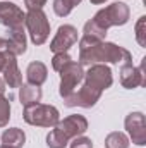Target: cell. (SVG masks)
Returning <instances> with one entry per match:
<instances>
[{
    "mask_svg": "<svg viewBox=\"0 0 146 148\" xmlns=\"http://www.w3.org/2000/svg\"><path fill=\"white\" fill-rule=\"evenodd\" d=\"M79 64L93 66V64H132V55L127 48L119 47L112 41H100L89 48L79 50Z\"/></svg>",
    "mask_w": 146,
    "mask_h": 148,
    "instance_id": "obj_1",
    "label": "cell"
},
{
    "mask_svg": "<svg viewBox=\"0 0 146 148\" xmlns=\"http://www.w3.org/2000/svg\"><path fill=\"white\" fill-rule=\"evenodd\" d=\"M23 119L29 126H40V127H55L60 121V114L57 107L46 105V103H35L29 107H24Z\"/></svg>",
    "mask_w": 146,
    "mask_h": 148,
    "instance_id": "obj_2",
    "label": "cell"
},
{
    "mask_svg": "<svg viewBox=\"0 0 146 148\" xmlns=\"http://www.w3.org/2000/svg\"><path fill=\"white\" fill-rule=\"evenodd\" d=\"M129 17H131L129 5L124 3V2H113L108 7L100 9L93 16V21L100 28L108 31V28H112V26H124V24H127Z\"/></svg>",
    "mask_w": 146,
    "mask_h": 148,
    "instance_id": "obj_3",
    "label": "cell"
},
{
    "mask_svg": "<svg viewBox=\"0 0 146 148\" xmlns=\"http://www.w3.org/2000/svg\"><path fill=\"white\" fill-rule=\"evenodd\" d=\"M24 26L35 45H43L50 36V21L43 10H28L24 16Z\"/></svg>",
    "mask_w": 146,
    "mask_h": 148,
    "instance_id": "obj_4",
    "label": "cell"
},
{
    "mask_svg": "<svg viewBox=\"0 0 146 148\" xmlns=\"http://www.w3.org/2000/svg\"><path fill=\"white\" fill-rule=\"evenodd\" d=\"M84 79V69L79 62H69L60 71V84H59V95L62 98H67L79 88V84Z\"/></svg>",
    "mask_w": 146,
    "mask_h": 148,
    "instance_id": "obj_5",
    "label": "cell"
},
{
    "mask_svg": "<svg viewBox=\"0 0 146 148\" xmlns=\"http://www.w3.org/2000/svg\"><path fill=\"white\" fill-rule=\"evenodd\" d=\"M84 84L98 90V91H105L108 90L113 83V74L107 64H93L89 66V69L84 73V79H83Z\"/></svg>",
    "mask_w": 146,
    "mask_h": 148,
    "instance_id": "obj_6",
    "label": "cell"
},
{
    "mask_svg": "<svg viewBox=\"0 0 146 148\" xmlns=\"http://www.w3.org/2000/svg\"><path fill=\"white\" fill-rule=\"evenodd\" d=\"M124 127L127 129V138L138 145L145 147L146 145V119L143 112H131L124 119Z\"/></svg>",
    "mask_w": 146,
    "mask_h": 148,
    "instance_id": "obj_7",
    "label": "cell"
},
{
    "mask_svg": "<svg viewBox=\"0 0 146 148\" xmlns=\"http://www.w3.org/2000/svg\"><path fill=\"white\" fill-rule=\"evenodd\" d=\"M102 91L88 86L83 83V86H79V90H76L72 95H69L67 98H64V105L65 107H83V109H91L96 105V102L100 100Z\"/></svg>",
    "mask_w": 146,
    "mask_h": 148,
    "instance_id": "obj_8",
    "label": "cell"
},
{
    "mask_svg": "<svg viewBox=\"0 0 146 148\" xmlns=\"http://www.w3.org/2000/svg\"><path fill=\"white\" fill-rule=\"evenodd\" d=\"M55 127L71 141L72 138L83 136V134L88 131V119H86L84 115L72 114V115H67V117H64L62 121H59Z\"/></svg>",
    "mask_w": 146,
    "mask_h": 148,
    "instance_id": "obj_9",
    "label": "cell"
},
{
    "mask_svg": "<svg viewBox=\"0 0 146 148\" xmlns=\"http://www.w3.org/2000/svg\"><path fill=\"white\" fill-rule=\"evenodd\" d=\"M77 29L74 28L72 24H62L59 26L57 33L53 40L50 41V50L53 53H59V52H67L71 47H74L77 43Z\"/></svg>",
    "mask_w": 146,
    "mask_h": 148,
    "instance_id": "obj_10",
    "label": "cell"
},
{
    "mask_svg": "<svg viewBox=\"0 0 146 148\" xmlns=\"http://www.w3.org/2000/svg\"><path fill=\"white\" fill-rule=\"evenodd\" d=\"M24 12L14 2H0V24L7 29L24 26Z\"/></svg>",
    "mask_w": 146,
    "mask_h": 148,
    "instance_id": "obj_11",
    "label": "cell"
},
{
    "mask_svg": "<svg viewBox=\"0 0 146 148\" xmlns=\"http://www.w3.org/2000/svg\"><path fill=\"white\" fill-rule=\"evenodd\" d=\"M145 59L141 62L139 67L132 66V64H124L120 67V84L127 90H134L139 86L146 84V76H145Z\"/></svg>",
    "mask_w": 146,
    "mask_h": 148,
    "instance_id": "obj_12",
    "label": "cell"
},
{
    "mask_svg": "<svg viewBox=\"0 0 146 148\" xmlns=\"http://www.w3.org/2000/svg\"><path fill=\"white\" fill-rule=\"evenodd\" d=\"M7 50L10 53H14L16 57L17 55H23L26 53V48H28V40H26V31H24V26H19V28H10L7 31Z\"/></svg>",
    "mask_w": 146,
    "mask_h": 148,
    "instance_id": "obj_13",
    "label": "cell"
},
{
    "mask_svg": "<svg viewBox=\"0 0 146 148\" xmlns=\"http://www.w3.org/2000/svg\"><path fill=\"white\" fill-rule=\"evenodd\" d=\"M41 97H43V91H41L40 86L29 84V83L19 86V102H21L23 107H29V105L40 103Z\"/></svg>",
    "mask_w": 146,
    "mask_h": 148,
    "instance_id": "obj_14",
    "label": "cell"
},
{
    "mask_svg": "<svg viewBox=\"0 0 146 148\" xmlns=\"http://www.w3.org/2000/svg\"><path fill=\"white\" fill-rule=\"evenodd\" d=\"M46 76H48V69L43 62L40 60H33L29 62V66L26 67V77H28V83L29 84H35V86H41L45 81H46Z\"/></svg>",
    "mask_w": 146,
    "mask_h": 148,
    "instance_id": "obj_15",
    "label": "cell"
},
{
    "mask_svg": "<svg viewBox=\"0 0 146 148\" xmlns=\"http://www.w3.org/2000/svg\"><path fill=\"white\" fill-rule=\"evenodd\" d=\"M3 73V83L9 86V88H19L23 84V74L17 67V60H16V55L9 60V64L5 66V69L2 71Z\"/></svg>",
    "mask_w": 146,
    "mask_h": 148,
    "instance_id": "obj_16",
    "label": "cell"
},
{
    "mask_svg": "<svg viewBox=\"0 0 146 148\" xmlns=\"http://www.w3.org/2000/svg\"><path fill=\"white\" fill-rule=\"evenodd\" d=\"M2 145H7L10 148H23L26 143V133L19 127H9L2 133Z\"/></svg>",
    "mask_w": 146,
    "mask_h": 148,
    "instance_id": "obj_17",
    "label": "cell"
},
{
    "mask_svg": "<svg viewBox=\"0 0 146 148\" xmlns=\"http://www.w3.org/2000/svg\"><path fill=\"white\" fill-rule=\"evenodd\" d=\"M105 148H129V138L122 131H113L105 138Z\"/></svg>",
    "mask_w": 146,
    "mask_h": 148,
    "instance_id": "obj_18",
    "label": "cell"
},
{
    "mask_svg": "<svg viewBox=\"0 0 146 148\" xmlns=\"http://www.w3.org/2000/svg\"><path fill=\"white\" fill-rule=\"evenodd\" d=\"M83 0H53V12L59 17H65L72 12L76 5H79Z\"/></svg>",
    "mask_w": 146,
    "mask_h": 148,
    "instance_id": "obj_19",
    "label": "cell"
},
{
    "mask_svg": "<svg viewBox=\"0 0 146 148\" xmlns=\"http://www.w3.org/2000/svg\"><path fill=\"white\" fill-rule=\"evenodd\" d=\"M69 145V140L57 129L53 127L48 134H46V147L48 148H65Z\"/></svg>",
    "mask_w": 146,
    "mask_h": 148,
    "instance_id": "obj_20",
    "label": "cell"
},
{
    "mask_svg": "<svg viewBox=\"0 0 146 148\" xmlns=\"http://www.w3.org/2000/svg\"><path fill=\"white\" fill-rule=\"evenodd\" d=\"M83 35H84V36L96 38V40H100V41H105V38H107V29L100 28L93 19H89V21L84 24V28H83Z\"/></svg>",
    "mask_w": 146,
    "mask_h": 148,
    "instance_id": "obj_21",
    "label": "cell"
},
{
    "mask_svg": "<svg viewBox=\"0 0 146 148\" xmlns=\"http://www.w3.org/2000/svg\"><path fill=\"white\" fill-rule=\"evenodd\" d=\"M69 62H72V57L69 55V52H59V53H53L52 57V67L57 73H60Z\"/></svg>",
    "mask_w": 146,
    "mask_h": 148,
    "instance_id": "obj_22",
    "label": "cell"
},
{
    "mask_svg": "<svg viewBox=\"0 0 146 148\" xmlns=\"http://www.w3.org/2000/svg\"><path fill=\"white\" fill-rule=\"evenodd\" d=\"M10 121V102L3 95H0V127H5Z\"/></svg>",
    "mask_w": 146,
    "mask_h": 148,
    "instance_id": "obj_23",
    "label": "cell"
},
{
    "mask_svg": "<svg viewBox=\"0 0 146 148\" xmlns=\"http://www.w3.org/2000/svg\"><path fill=\"white\" fill-rule=\"evenodd\" d=\"M136 41L139 47H146V16H141L136 23Z\"/></svg>",
    "mask_w": 146,
    "mask_h": 148,
    "instance_id": "obj_24",
    "label": "cell"
},
{
    "mask_svg": "<svg viewBox=\"0 0 146 148\" xmlns=\"http://www.w3.org/2000/svg\"><path fill=\"white\" fill-rule=\"evenodd\" d=\"M69 148H93V141L89 138L83 136H76L69 141Z\"/></svg>",
    "mask_w": 146,
    "mask_h": 148,
    "instance_id": "obj_25",
    "label": "cell"
},
{
    "mask_svg": "<svg viewBox=\"0 0 146 148\" xmlns=\"http://www.w3.org/2000/svg\"><path fill=\"white\" fill-rule=\"evenodd\" d=\"M46 0H24V5L28 10H43Z\"/></svg>",
    "mask_w": 146,
    "mask_h": 148,
    "instance_id": "obj_26",
    "label": "cell"
},
{
    "mask_svg": "<svg viewBox=\"0 0 146 148\" xmlns=\"http://www.w3.org/2000/svg\"><path fill=\"white\" fill-rule=\"evenodd\" d=\"M14 57V53H10L9 50H0V73L5 69V66L9 64V60Z\"/></svg>",
    "mask_w": 146,
    "mask_h": 148,
    "instance_id": "obj_27",
    "label": "cell"
},
{
    "mask_svg": "<svg viewBox=\"0 0 146 148\" xmlns=\"http://www.w3.org/2000/svg\"><path fill=\"white\" fill-rule=\"evenodd\" d=\"M5 93V83H3V79L0 77V95H3Z\"/></svg>",
    "mask_w": 146,
    "mask_h": 148,
    "instance_id": "obj_28",
    "label": "cell"
},
{
    "mask_svg": "<svg viewBox=\"0 0 146 148\" xmlns=\"http://www.w3.org/2000/svg\"><path fill=\"white\" fill-rule=\"evenodd\" d=\"M89 2H91L93 5H100V3H105L107 0H89Z\"/></svg>",
    "mask_w": 146,
    "mask_h": 148,
    "instance_id": "obj_29",
    "label": "cell"
},
{
    "mask_svg": "<svg viewBox=\"0 0 146 148\" xmlns=\"http://www.w3.org/2000/svg\"><path fill=\"white\" fill-rule=\"evenodd\" d=\"M0 148H10V147H7V145H0Z\"/></svg>",
    "mask_w": 146,
    "mask_h": 148,
    "instance_id": "obj_30",
    "label": "cell"
}]
</instances>
